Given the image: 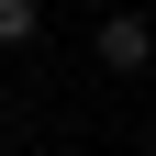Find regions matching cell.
Instances as JSON below:
<instances>
[{
	"label": "cell",
	"mask_w": 156,
	"mask_h": 156,
	"mask_svg": "<svg viewBox=\"0 0 156 156\" xmlns=\"http://www.w3.org/2000/svg\"><path fill=\"white\" fill-rule=\"evenodd\" d=\"M34 34H45V0H0V56H23Z\"/></svg>",
	"instance_id": "obj_2"
},
{
	"label": "cell",
	"mask_w": 156,
	"mask_h": 156,
	"mask_svg": "<svg viewBox=\"0 0 156 156\" xmlns=\"http://www.w3.org/2000/svg\"><path fill=\"white\" fill-rule=\"evenodd\" d=\"M56 156H101V145H56Z\"/></svg>",
	"instance_id": "obj_3"
},
{
	"label": "cell",
	"mask_w": 156,
	"mask_h": 156,
	"mask_svg": "<svg viewBox=\"0 0 156 156\" xmlns=\"http://www.w3.org/2000/svg\"><path fill=\"white\" fill-rule=\"evenodd\" d=\"M89 67L145 78V67H156V23H145V11H101V23H89Z\"/></svg>",
	"instance_id": "obj_1"
},
{
	"label": "cell",
	"mask_w": 156,
	"mask_h": 156,
	"mask_svg": "<svg viewBox=\"0 0 156 156\" xmlns=\"http://www.w3.org/2000/svg\"><path fill=\"white\" fill-rule=\"evenodd\" d=\"M145 156H156V134H145Z\"/></svg>",
	"instance_id": "obj_4"
}]
</instances>
